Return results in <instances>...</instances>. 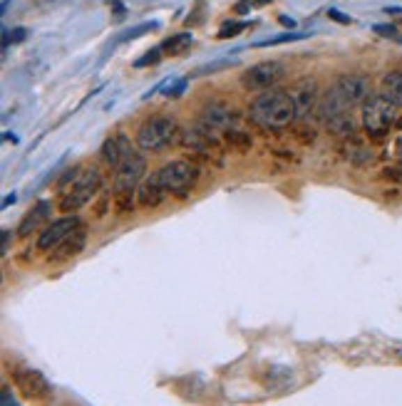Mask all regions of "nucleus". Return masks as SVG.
<instances>
[{"label": "nucleus", "instance_id": "9", "mask_svg": "<svg viewBox=\"0 0 402 406\" xmlns=\"http://www.w3.org/2000/svg\"><path fill=\"white\" fill-rule=\"evenodd\" d=\"M233 124H238V112L226 104V102H209L201 112H199V127L209 134H226Z\"/></svg>", "mask_w": 402, "mask_h": 406}, {"label": "nucleus", "instance_id": "29", "mask_svg": "<svg viewBox=\"0 0 402 406\" xmlns=\"http://www.w3.org/2000/svg\"><path fill=\"white\" fill-rule=\"evenodd\" d=\"M375 33H385V38H395L397 35V30L392 28V25H375Z\"/></svg>", "mask_w": 402, "mask_h": 406}, {"label": "nucleus", "instance_id": "2", "mask_svg": "<svg viewBox=\"0 0 402 406\" xmlns=\"http://www.w3.org/2000/svg\"><path fill=\"white\" fill-rule=\"evenodd\" d=\"M249 119L261 129H286L295 122V104L286 90H266L251 102Z\"/></svg>", "mask_w": 402, "mask_h": 406}, {"label": "nucleus", "instance_id": "4", "mask_svg": "<svg viewBox=\"0 0 402 406\" xmlns=\"http://www.w3.org/2000/svg\"><path fill=\"white\" fill-rule=\"evenodd\" d=\"M102 188V174L97 166H85L79 171L77 179L65 188L63 198H60V211L63 213H77L79 209H85L87 203L100 193Z\"/></svg>", "mask_w": 402, "mask_h": 406}, {"label": "nucleus", "instance_id": "13", "mask_svg": "<svg viewBox=\"0 0 402 406\" xmlns=\"http://www.w3.org/2000/svg\"><path fill=\"white\" fill-rule=\"evenodd\" d=\"M164 193H167V188H164V184H162V179H159V171H154V174L144 176L142 184L137 186V203H139L142 209H154V206L162 203Z\"/></svg>", "mask_w": 402, "mask_h": 406}, {"label": "nucleus", "instance_id": "18", "mask_svg": "<svg viewBox=\"0 0 402 406\" xmlns=\"http://www.w3.org/2000/svg\"><path fill=\"white\" fill-rule=\"evenodd\" d=\"M291 379H293V369H288V367H271L266 374H263V384L273 391L286 389V387L291 384Z\"/></svg>", "mask_w": 402, "mask_h": 406}, {"label": "nucleus", "instance_id": "3", "mask_svg": "<svg viewBox=\"0 0 402 406\" xmlns=\"http://www.w3.org/2000/svg\"><path fill=\"white\" fill-rule=\"evenodd\" d=\"M397 119V104L385 99L382 95H370L360 104V122L370 139H382L392 129Z\"/></svg>", "mask_w": 402, "mask_h": 406}, {"label": "nucleus", "instance_id": "30", "mask_svg": "<svg viewBox=\"0 0 402 406\" xmlns=\"http://www.w3.org/2000/svg\"><path fill=\"white\" fill-rule=\"evenodd\" d=\"M23 40H25V28L13 30V42H23Z\"/></svg>", "mask_w": 402, "mask_h": 406}, {"label": "nucleus", "instance_id": "28", "mask_svg": "<svg viewBox=\"0 0 402 406\" xmlns=\"http://www.w3.org/2000/svg\"><path fill=\"white\" fill-rule=\"evenodd\" d=\"M328 17H330V20H335V23H343V25L353 23L350 17H346L340 10H335V8H330V10H328Z\"/></svg>", "mask_w": 402, "mask_h": 406}, {"label": "nucleus", "instance_id": "11", "mask_svg": "<svg viewBox=\"0 0 402 406\" xmlns=\"http://www.w3.org/2000/svg\"><path fill=\"white\" fill-rule=\"evenodd\" d=\"M77 226H79L77 216H65V218H57L52 223H47L42 228V233L38 236V250H42V253L45 250H55Z\"/></svg>", "mask_w": 402, "mask_h": 406}, {"label": "nucleus", "instance_id": "27", "mask_svg": "<svg viewBox=\"0 0 402 406\" xmlns=\"http://www.w3.org/2000/svg\"><path fill=\"white\" fill-rule=\"evenodd\" d=\"M184 90H187V79H176L174 85L167 87L164 95H167V97H182V95H184Z\"/></svg>", "mask_w": 402, "mask_h": 406}, {"label": "nucleus", "instance_id": "26", "mask_svg": "<svg viewBox=\"0 0 402 406\" xmlns=\"http://www.w3.org/2000/svg\"><path fill=\"white\" fill-rule=\"evenodd\" d=\"M154 28H157V23H142V25H139V28L127 30V33L122 35V38H119V40H122V42H125V40H134V38H139V35H142V33H147V30H154Z\"/></svg>", "mask_w": 402, "mask_h": 406}, {"label": "nucleus", "instance_id": "17", "mask_svg": "<svg viewBox=\"0 0 402 406\" xmlns=\"http://www.w3.org/2000/svg\"><path fill=\"white\" fill-rule=\"evenodd\" d=\"M380 95L390 99L392 104L402 107V72L400 70H390V72L382 74V82H380Z\"/></svg>", "mask_w": 402, "mask_h": 406}, {"label": "nucleus", "instance_id": "22", "mask_svg": "<svg viewBox=\"0 0 402 406\" xmlns=\"http://www.w3.org/2000/svg\"><path fill=\"white\" fill-rule=\"evenodd\" d=\"M306 38L303 33H284L278 35V38H268V40H261V42H256V47H273V45H284V42H293V40H300Z\"/></svg>", "mask_w": 402, "mask_h": 406}, {"label": "nucleus", "instance_id": "21", "mask_svg": "<svg viewBox=\"0 0 402 406\" xmlns=\"http://www.w3.org/2000/svg\"><path fill=\"white\" fill-rule=\"evenodd\" d=\"M348 156H350L353 164H368V161H373V152L368 147H363V144H350L348 147Z\"/></svg>", "mask_w": 402, "mask_h": 406}, {"label": "nucleus", "instance_id": "20", "mask_svg": "<svg viewBox=\"0 0 402 406\" xmlns=\"http://www.w3.org/2000/svg\"><path fill=\"white\" fill-rule=\"evenodd\" d=\"M192 42H194L192 33H176V35H171V38H167L164 42H162V47H164V52H169V55H182L187 47H192Z\"/></svg>", "mask_w": 402, "mask_h": 406}, {"label": "nucleus", "instance_id": "10", "mask_svg": "<svg viewBox=\"0 0 402 406\" xmlns=\"http://www.w3.org/2000/svg\"><path fill=\"white\" fill-rule=\"evenodd\" d=\"M288 95L295 104V119H306L308 114L316 112L318 102H320V90H318V82L313 77L298 79L288 90Z\"/></svg>", "mask_w": 402, "mask_h": 406}, {"label": "nucleus", "instance_id": "23", "mask_svg": "<svg viewBox=\"0 0 402 406\" xmlns=\"http://www.w3.org/2000/svg\"><path fill=\"white\" fill-rule=\"evenodd\" d=\"M162 52H164V47H152L149 52H144V57H139L134 63V67H149V65H157L159 60H162Z\"/></svg>", "mask_w": 402, "mask_h": 406}, {"label": "nucleus", "instance_id": "32", "mask_svg": "<svg viewBox=\"0 0 402 406\" xmlns=\"http://www.w3.org/2000/svg\"><path fill=\"white\" fill-rule=\"evenodd\" d=\"M281 23H284V25H288V28H293V17H286V15H281Z\"/></svg>", "mask_w": 402, "mask_h": 406}, {"label": "nucleus", "instance_id": "16", "mask_svg": "<svg viewBox=\"0 0 402 406\" xmlns=\"http://www.w3.org/2000/svg\"><path fill=\"white\" fill-rule=\"evenodd\" d=\"M50 211H52L50 201L35 203L33 209H30L28 213H25V218L20 220V226H17V236H20V238H28L33 231H38V226L47 218V216H50Z\"/></svg>", "mask_w": 402, "mask_h": 406}, {"label": "nucleus", "instance_id": "1", "mask_svg": "<svg viewBox=\"0 0 402 406\" xmlns=\"http://www.w3.org/2000/svg\"><path fill=\"white\" fill-rule=\"evenodd\" d=\"M370 97V82L368 77L355 72L340 74L333 85L320 95V102H318L316 114L323 122H328L335 114H343L353 107H360L365 99Z\"/></svg>", "mask_w": 402, "mask_h": 406}, {"label": "nucleus", "instance_id": "34", "mask_svg": "<svg viewBox=\"0 0 402 406\" xmlns=\"http://www.w3.org/2000/svg\"><path fill=\"white\" fill-rule=\"evenodd\" d=\"M263 3H268V0H256V6H263Z\"/></svg>", "mask_w": 402, "mask_h": 406}, {"label": "nucleus", "instance_id": "12", "mask_svg": "<svg viewBox=\"0 0 402 406\" xmlns=\"http://www.w3.org/2000/svg\"><path fill=\"white\" fill-rule=\"evenodd\" d=\"M13 379H15V387L23 391L25 399H45L52 391L50 382L38 369H15Z\"/></svg>", "mask_w": 402, "mask_h": 406}, {"label": "nucleus", "instance_id": "24", "mask_svg": "<svg viewBox=\"0 0 402 406\" xmlns=\"http://www.w3.org/2000/svg\"><path fill=\"white\" fill-rule=\"evenodd\" d=\"M226 141L231 147H241V149H249L251 147V136L244 134V131H236V129H229L226 131Z\"/></svg>", "mask_w": 402, "mask_h": 406}, {"label": "nucleus", "instance_id": "15", "mask_svg": "<svg viewBox=\"0 0 402 406\" xmlns=\"http://www.w3.org/2000/svg\"><path fill=\"white\" fill-rule=\"evenodd\" d=\"M85 245H87V231L82 226H77L68 238H65L63 243H60V245H57L52 258H55V260L75 258V255H79L82 250H85Z\"/></svg>", "mask_w": 402, "mask_h": 406}, {"label": "nucleus", "instance_id": "8", "mask_svg": "<svg viewBox=\"0 0 402 406\" xmlns=\"http://www.w3.org/2000/svg\"><path fill=\"white\" fill-rule=\"evenodd\" d=\"M196 176L199 169L187 159H176V161H169L159 169V179L164 184L167 193H176V196H184L194 186Z\"/></svg>", "mask_w": 402, "mask_h": 406}, {"label": "nucleus", "instance_id": "31", "mask_svg": "<svg viewBox=\"0 0 402 406\" xmlns=\"http://www.w3.org/2000/svg\"><path fill=\"white\" fill-rule=\"evenodd\" d=\"M8 243H10V233L3 231V253H6V250H8Z\"/></svg>", "mask_w": 402, "mask_h": 406}, {"label": "nucleus", "instance_id": "14", "mask_svg": "<svg viewBox=\"0 0 402 406\" xmlns=\"http://www.w3.org/2000/svg\"><path fill=\"white\" fill-rule=\"evenodd\" d=\"M132 149V141L127 139V134H114V136H107V139L102 141V149H100V156H102V161L107 166H112V169H117L119 164H122V159H125V154Z\"/></svg>", "mask_w": 402, "mask_h": 406}, {"label": "nucleus", "instance_id": "25", "mask_svg": "<svg viewBox=\"0 0 402 406\" xmlns=\"http://www.w3.org/2000/svg\"><path fill=\"white\" fill-rule=\"evenodd\" d=\"M246 28H249V23H226L224 28L219 30V35H216V38H219V40L236 38V35H238V33H244Z\"/></svg>", "mask_w": 402, "mask_h": 406}, {"label": "nucleus", "instance_id": "6", "mask_svg": "<svg viewBox=\"0 0 402 406\" xmlns=\"http://www.w3.org/2000/svg\"><path fill=\"white\" fill-rule=\"evenodd\" d=\"M286 65L278 63V60H266V63H258L254 67H249L244 74H241V85L249 92H266L273 90V87L286 77Z\"/></svg>", "mask_w": 402, "mask_h": 406}, {"label": "nucleus", "instance_id": "7", "mask_svg": "<svg viewBox=\"0 0 402 406\" xmlns=\"http://www.w3.org/2000/svg\"><path fill=\"white\" fill-rule=\"evenodd\" d=\"M114 171H117L114 174V193H137V186L142 184L144 174H147V159L130 149Z\"/></svg>", "mask_w": 402, "mask_h": 406}, {"label": "nucleus", "instance_id": "33", "mask_svg": "<svg viewBox=\"0 0 402 406\" xmlns=\"http://www.w3.org/2000/svg\"><path fill=\"white\" fill-rule=\"evenodd\" d=\"M15 198H17L15 193H13V196H8L6 201H3V206H10V203H15Z\"/></svg>", "mask_w": 402, "mask_h": 406}, {"label": "nucleus", "instance_id": "5", "mask_svg": "<svg viewBox=\"0 0 402 406\" xmlns=\"http://www.w3.org/2000/svg\"><path fill=\"white\" fill-rule=\"evenodd\" d=\"M176 134V119L171 114H154V117L144 119L139 129L134 134L137 147L142 152H159L171 144Z\"/></svg>", "mask_w": 402, "mask_h": 406}, {"label": "nucleus", "instance_id": "19", "mask_svg": "<svg viewBox=\"0 0 402 406\" xmlns=\"http://www.w3.org/2000/svg\"><path fill=\"white\" fill-rule=\"evenodd\" d=\"M325 127H328L333 134L338 136H353L355 134V122H353L350 114H335V117H330L328 122H325Z\"/></svg>", "mask_w": 402, "mask_h": 406}]
</instances>
